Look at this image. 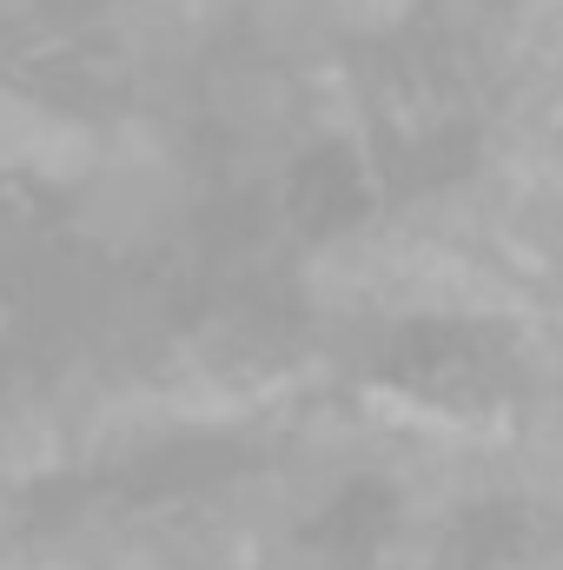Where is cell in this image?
<instances>
[{
	"label": "cell",
	"instance_id": "6da1fadb",
	"mask_svg": "<svg viewBox=\"0 0 563 570\" xmlns=\"http://www.w3.org/2000/svg\"><path fill=\"white\" fill-rule=\"evenodd\" d=\"M358 7H365V13H392L398 0H358Z\"/></svg>",
	"mask_w": 563,
	"mask_h": 570
}]
</instances>
